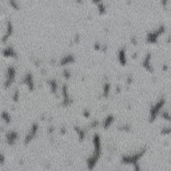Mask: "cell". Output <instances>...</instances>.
Listing matches in <instances>:
<instances>
[{
    "mask_svg": "<svg viewBox=\"0 0 171 171\" xmlns=\"http://www.w3.org/2000/svg\"><path fill=\"white\" fill-rule=\"evenodd\" d=\"M16 68L13 66H10L7 68L6 73H5V81H4V86L5 88L10 86L13 84L16 77Z\"/></svg>",
    "mask_w": 171,
    "mask_h": 171,
    "instance_id": "obj_1",
    "label": "cell"
},
{
    "mask_svg": "<svg viewBox=\"0 0 171 171\" xmlns=\"http://www.w3.org/2000/svg\"><path fill=\"white\" fill-rule=\"evenodd\" d=\"M164 31V27L163 26H161L156 31L152 32V33H149V34H148V37H147L148 41V42H155L156 39H157L158 36L161 33H162Z\"/></svg>",
    "mask_w": 171,
    "mask_h": 171,
    "instance_id": "obj_2",
    "label": "cell"
},
{
    "mask_svg": "<svg viewBox=\"0 0 171 171\" xmlns=\"http://www.w3.org/2000/svg\"><path fill=\"white\" fill-rule=\"evenodd\" d=\"M24 82L26 84L30 90H32L34 86V81H33V77H32V74L27 73L24 78Z\"/></svg>",
    "mask_w": 171,
    "mask_h": 171,
    "instance_id": "obj_3",
    "label": "cell"
},
{
    "mask_svg": "<svg viewBox=\"0 0 171 171\" xmlns=\"http://www.w3.org/2000/svg\"><path fill=\"white\" fill-rule=\"evenodd\" d=\"M13 26L11 21H8V24H7V28H6V32L4 34V35L2 37V41L3 42H5L6 40H8L9 37L12 34V32H13Z\"/></svg>",
    "mask_w": 171,
    "mask_h": 171,
    "instance_id": "obj_4",
    "label": "cell"
},
{
    "mask_svg": "<svg viewBox=\"0 0 171 171\" xmlns=\"http://www.w3.org/2000/svg\"><path fill=\"white\" fill-rule=\"evenodd\" d=\"M3 55L6 57H16V53L14 49L11 46H8L3 49Z\"/></svg>",
    "mask_w": 171,
    "mask_h": 171,
    "instance_id": "obj_5",
    "label": "cell"
},
{
    "mask_svg": "<svg viewBox=\"0 0 171 171\" xmlns=\"http://www.w3.org/2000/svg\"><path fill=\"white\" fill-rule=\"evenodd\" d=\"M74 61V57L72 54H68L66 55L64 57H63L61 58V61H60V64L61 65H66V64H68V63H72Z\"/></svg>",
    "mask_w": 171,
    "mask_h": 171,
    "instance_id": "obj_6",
    "label": "cell"
},
{
    "mask_svg": "<svg viewBox=\"0 0 171 171\" xmlns=\"http://www.w3.org/2000/svg\"><path fill=\"white\" fill-rule=\"evenodd\" d=\"M118 58H119V60H120V63L122 64V65H124L126 64V62L124 48H122L119 51V52H118Z\"/></svg>",
    "mask_w": 171,
    "mask_h": 171,
    "instance_id": "obj_7",
    "label": "cell"
},
{
    "mask_svg": "<svg viewBox=\"0 0 171 171\" xmlns=\"http://www.w3.org/2000/svg\"><path fill=\"white\" fill-rule=\"evenodd\" d=\"M150 53H148L146 56V58L144 60V61H143V65L144 66L148 69V70H152L153 69V68H152L150 64Z\"/></svg>",
    "mask_w": 171,
    "mask_h": 171,
    "instance_id": "obj_8",
    "label": "cell"
},
{
    "mask_svg": "<svg viewBox=\"0 0 171 171\" xmlns=\"http://www.w3.org/2000/svg\"><path fill=\"white\" fill-rule=\"evenodd\" d=\"M48 83H49V84L51 86V90L53 91V92H56V90H57V88H58V86H57V82H56V81L55 80H50L49 82H48Z\"/></svg>",
    "mask_w": 171,
    "mask_h": 171,
    "instance_id": "obj_9",
    "label": "cell"
},
{
    "mask_svg": "<svg viewBox=\"0 0 171 171\" xmlns=\"http://www.w3.org/2000/svg\"><path fill=\"white\" fill-rule=\"evenodd\" d=\"M104 90V95H105V96H107V95H108V92H109V90H110V84H108V83H106V84H105Z\"/></svg>",
    "mask_w": 171,
    "mask_h": 171,
    "instance_id": "obj_10",
    "label": "cell"
},
{
    "mask_svg": "<svg viewBox=\"0 0 171 171\" xmlns=\"http://www.w3.org/2000/svg\"><path fill=\"white\" fill-rule=\"evenodd\" d=\"M9 3H10V5H11L12 7H13V8H15V9H17V8H18V3H17V2L16 1H9Z\"/></svg>",
    "mask_w": 171,
    "mask_h": 171,
    "instance_id": "obj_11",
    "label": "cell"
},
{
    "mask_svg": "<svg viewBox=\"0 0 171 171\" xmlns=\"http://www.w3.org/2000/svg\"><path fill=\"white\" fill-rule=\"evenodd\" d=\"M63 74L66 78H69L70 77V72L68 69H64V72H63Z\"/></svg>",
    "mask_w": 171,
    "mask_h": 171,
    "instance_id": "obj_12",
    "label": "cell"
},
{
    "mask_svg": "<svg viewBox=\"0 0 171 171\" xmlns=\"http://www.w3.org/2000/svg\"><path fill=\"white\" fill-rule=\"evenodd\" d=\"M112 117H108L106 119V121L105 122V126L106 127H107V126H109V124H110V122H112Z\"/></svg>",
    "mask_w": 171,
    "mask_h": 171,
    "instance_id": "obj_13",
    "label": "cell"
}]
</instances>
